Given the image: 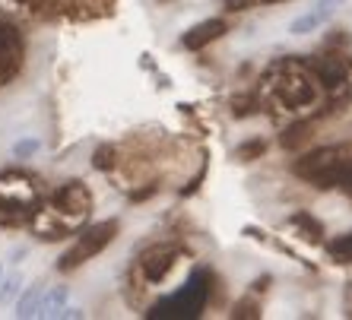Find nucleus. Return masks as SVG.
I'll list each match as a JSON object with an SVG mask.
<instances>
[{
    "instance_id": "obj_14",
    "label": "nucleus",
    "mask_w": 352,
    "mask_h": 320,
    "mask_svg": "<svg viewBox=\"0 0 352 320\" xmlns=\"http://www.w3.org/2000/svg\"><path fill=\"white\" fill-rule=\"evenodd\" d=\"M327 23H330V19L311 7L308 13H302V16H295L292 23H289V32H292V35H311V32H318L320 25H327Z\"/></svg>"
},
{
    "instance_id": "obj_20",
    "label": "nucleus",
    "mask_w": 352,
    "mask_h": 320,
    "mask_svg": "<svg viewBox=\"0 0 352 320\" xmlns=\"http://www.w3.org/2000/svg\"><path fill=\"white\" fill-rule=\"evenodd\" d=\"M92 165H96L98 172H108V168H115V146H98L96 156H92Z\"/></svg>"
},
{
    "instance_id": "obj_21",
    "label": "nucleus",
    "mask_w": 352,
    "mask_h": 320,
    "mask_svg": "<svg viewBox=\"0 0 352 320\" xmlns=\"http://www.w3.org/2000/svg\"><path fill=\"white\" fill-rule=\"evenodd\" d=\"M38 149H41V140H35V137H25V140H19L16 146H13V156H16V159H32Z\"/></svg>"
},
{
    "instance_id": "obj_1",
    "label": "nucleus",
    "mask_w": 352,
    "mask_h": 320,
    "mask_svg": "<svg viewBox=\"0 0 352 320\" xmlns=\"http://www.w3.org/2000/svg\"><path fill=\"white\" fill-rule=\"evenodd\" d=\"M318 76H314L311 60L305 64L298 58H286L267 70V95L286 111H298L318 102Z\"/></svg>"
},
{
    "instance_id": "obj_10",
    "label": "nucleus",
    "mask_w": 352,
    "mask_h": 320,
    "mask_svg": "<svg viewBox=\"0 0 352 320\" xmlns=\"http://www.w3.org/2000/svg\"><path fill=\"white\" fill-rule=\"evenodd\" d=\"M314 67V76H318L320 86H327V89H336V86H343L349 70H346L343 58L340 54H320V58L311 60Z\"/></svg>"
},
{
    "instance_id": "obj_3",
    "label": "nucleus",
    "mask_w": 352,
    "mask_h": 320,
    "mask_svg": "<svg viewBox=\"0 0 352 320\" xmlns=\"http://www.w3.org/2000/svg\"><path fill=\"white\" fill-rule=\"evenodd\" d=\"M118 231H121V225H118L115 219H111V222H98V225L86 229L80 238H76V244L58 260V270L60 273H70V270H76V266H82V263H89L92 257H98L108 244H111V241L118 238Z\"/></svg>"
},
{
    "instance_id": "obj_7",
    "label": "nucleus",
    "mask_w": 352,
    "mask_h": 320,
    "mask_svg": "<svg viewBox=\"0 0 352 320\" xmlns=\"http://www.w3.org/2000/svg\"><path fill=\"white\" fill-rule=\"evenodd\" d=\"M23 38L13 25H3L0 23V86H7L13 76L23 70Z\"/></svg>"
},
{
    "instance_id": "obj_18",
    "label": "nucleus",
    "mask_w": 352,
    "mask_h": 320,
    "mask_svg": "<svg viewBox=\"0 0 352 320\" xmlns=\"http://www.w3.org/2000/svg\"><path fill=\"white\" fill-rule=\"evenodd\" d=\"M222 3L232 13H245V10H254V7H273V3H283V0H222Z\"/></svg>"
},
{
    "instance_id": "obj_16",
    "label": "nucleus",
    "mask_w": 352,
    "mask_h": 320,
    "mask_svg": "<svg viewBox=\"0 0 352 320\" xmlns=\"http://www.w3.org/2000/svg\"><path fill=\"white\" fill-rule=\"evenodd\" d=\"M327 254L340 263H352V231H346V235H340L336 241H330Z\"/></svg>"
},
{
    "instance_id": "obj_8",
    "label": "nucleus",
    "mask_w": 352,
    "mask_h": 320,
    "mask_svg": "<svg viewBox=\"0 0 352 320\" xmlns=\"http://www.w3.org/2000/svg\"><path fill=\"white\" fill-rule=\"evenodd\" d=\"M51 203L64 216H86L92 209V194L82 181H67V184H60V187L54 190Z\"/></svg>"
},
{
    "instance_id": "obj_22",
    "label": "nucleus",
    "mask_w": 352,
    "mask_h": 320,
    "mask_svg": "<svg viewBox=\"0 0 352 320\" xmlns=\"http://www.w3.org/2000/svg\"><path fill=\"white\" fill-rule=\"evenodd\" d=\"M232 314H235V317H261V304L248 295V298H241V301L235 304V311Z\"/></svg>"
},
{
    "instance_id": "obj_5",
    "label": "nucleus",
    "mask_w": 352,
    "mask_h": 320,
    "mask_svg": "<svg viewBox=\"0 0 352 320\" xmlns=\"http://www.w3.org/2000/svg\"><path fill=\"white\" fill-rule=\"evenodd\" d=\"M343 162H346L343 149H336V146H320V149H311V152H305V156L292 165V172L298 174L302 181H311V184L324 187V181H327L330 174H333Z\"/></svg>"
},
{
    "instance_id": "obj_24",
    "label": "nucleus",
    "mask_w": 352,
    "mask_h": 320,
    "mask_svg": "<svg viewBox=\"0 0 352 320\" xmlns=\"http://www.w3.org/2000/svg\"><path fill=\"white\" fill-rule=\"evenodd\" d=\"M0 282H3V263H0Z\"/></svg>"
},
{
    "instance_id": "obj_17",
    "label": "nucleus",
    "mask_w": 352,
    "mask_h": 320,
    "mask_svg": "<svg viewBox=\"0 0 352 320\" xmlns=\"http://www.w3.org/2000/svg\"><path fill=\"white\" fill-rule=\"evenodd\" d=\"M263 149H267V143L261 140V137H254V140H245L241 146H235V159L238 162H251V159H261Z\"/></svg>"
},
{
    "instance_id": "obj_9",
    "label": "nucleus",
    "mask_w": 352,
    "mask_h": 320,
    "mask_svg": "<svg viewBox=\"0 0 352 320\" xmlns=\"http://www.w3.org/2000/svg\"><path fill=\"white\" fill-rule=\"evenodd\" d=\"M226 32H229V23H226V19H204V23L190 25L188 32L181 35V45L188 51H200V48H206L210 41L222 38Z\"/></svg>"
},
{
    "instance_id": "obj_12",
    "label": "nucleus",
    "mask_w": 352,
    "mask_h": 320,
    "mask_svg": "<svg viewBox=\"0 0 352 320\" xmlns=\"http://www.w3.org/2000/svg\"><path fill=\"white\" fill-rule=\"evenodd\" d=\"M45 282H32V286L23 288V295L16 298V317L29 320V317H38L41 314V301H45Z\"/></svg>"
},
{
    "instance_id": "obj_11",
    "label": "nucleus",
    "mask_w": 352,
    "mask_h": 320,
    "mask_svg": "<svg viewBox=\"0 0 352 320\" xmlns=\"http://www.w3.org/2000/svg\"><path fill=\"white\" fill-rule=\"evenodd\" d=\"M289 229L302 241H308V244H320V241H324V225H320L311 213H292L289 216Z\"/></svg>"
},
{
    "instance_id": "obj_2",
    "label": "nucleus",
    "mask_w": 352,
    "mask_h": 320,
    "mask_svg": "<svg viewBox=\"0 0 352 320\" xmlns=\"http://www.w3.org/2000/svg\"><path fill=\"white\" fill-rule=\"evenodd\" d=\"M35 184L25 174H0V225H19L35 216Z\"/></svg>"
},
{
    "instance_id": "obj_23",
    "label": "nucleus",
    "mask_w": 352,
    "mask_h": 320,
    "mask_svg": "<svg viewBox=\"0 0 352 320\" xmlns=\"http://www.w3.org/2000/svg\"><path fill=\"white\" fill-rule=\"evenodd\" d=\"M60 317H86V311H82V308H80V304H67V308H64V311H60ZM58 317V320H60Z\"/></svg>"
},
{
    "instance_id": "obj_6",
    "label": "nucleus",
    "mask_w": 352,
    "mask_h": 320,
    "mask_svg": "<svg viewBox=\"0 0 352 320\" xmlns=\"http://www.w3.org/2000/svg\"><path fill=\"white\" fill-rule=\"evenodd\" d=\"M181 257V247L178 244H153L149 251H143L140 257V273H143V279L146 282H162L168 273L175 270V263Z\"/></svg>"
},
{
    "instance_id": "obj_4",
    "label": "nucleus",
    "mask_w": 352,
    "mask_h": 320,
    "mask_svg": "<svg viewBox=\"0 0 352 320\" xmlns=\"http://www.w3.org/2000/svg\"><path fill=\"white\" fill-rule=\"evenodd\" d=\"M206 298H210V286H206V276L204 273H194L188 279V286L178 288L175 295L162 298V301L149 311V317H197L204 311Z\"/></svg>"
},
{
    "instance_id": "obj_13",
    "label": "nucleus",
    "mask_w": 352,
    "mask_h": 320,
    "mask_svg": "<svg viewBox=\"0 0 352 320\" xmlns=\"http://www.w3.org/2000/svg\"><path fill=\"white\" fill-rule=\"evenodd\" d=\"M67 304H70V288L67 286H51L48 292H45V301H41V314L38 317H60V311H64Z\"/></svg>"
},
{
    "instance_id": "obj_19",
    "label": "nucleus",
    "mask_w": 352,
    "mask_h": 320,
    "mask_svg": "<svg viewBox=\"0 0 352 320\" xmlns=\"http://www.w3.org/2000/svg\"><path fill=\"white\" fill-rule=\"evenodd\" d=\"M308 130H311V124H292L286 133H283V146H289V149H295L298 143L308 137Z\"/></svg>"
},
{
    "instance_id": "obj_15",
    "label": "nucleus",
    "mask_w": 352,
    "mask_h": 320,
    "mask_svg": "<svg viewBox=\"0 0 352 320\" xmlns=\"http://www.w3.org/2000/svg\"><path fill=\"white\" fill-rule=\"evenodd\" d=\"M19 292H23V273H10V276H3V282H0V308L16 304Z\"/></svg>"
}]
</instances>
